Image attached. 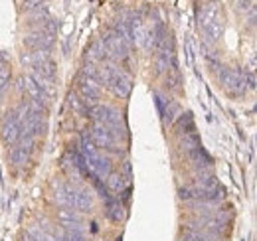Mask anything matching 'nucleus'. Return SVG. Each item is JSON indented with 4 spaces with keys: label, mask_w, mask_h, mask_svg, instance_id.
Returning <instances> with one entry per match:
<instances>
[{
    "label": "nucleus",
    "mask_w": 257,
    "mask_h": 241,
    "mask_svg": "<svg viewBox=\"0 0 257 241\" xmlns=\"http://www.w3.org/2000/svg\"><path fill=\"white\" fill-rule=\"evenodd\" d=\"M200 28L204 32V36L208 38V42H216L222 34V22H220V14H218V6L214 2L206 4L200 10Z\"/></svg>",
    "instance_id": "f257e3e1"
},
{
    "label": "nucleus",
    "mask_w": 257,
    "mask_h": 241,
    "mask_svg": "<svg viewBox=\"0 0 257 241\" xmlns=\"http://www.w3.org/2000/svg\"><path fill=\"white\" fill-rule=\"evenodd\" d=\"M89 135H91V141H93L95 147L105 149V151H109V152H115V154H121V151L117 149V141H115V137L111 135V131H109L103 123H93Z\"/></svg>",
    "instance_id": "f03ea898"
},
{
    "label": "nucleus",
    "mask_w": 257,
    "mask_h": 241,
    "mask_svg": "<svg viewBox=\"0 0 257 241\" xmlns=\"http://www.w3.org/2000/svg\"><path fill=\"white\" fill-rule=\"evenodd\" d=\"M18 87L20 91H26V95H28V99L36 103V105H40V107H48V103H50V95L46 93V91H42L36 83L32 81V77L30 75H22L20 77V81H18Z\"/></svg>",
    "instance_id": "7ed1b4c3"
},
{
    "label": "nucleus",
    "mask_w": 257,
    "mask_h": 241,
    "mask_svg": "<svg viewBox=\"0 0 257 241\" xmlns=\"http://www.w3.org/2000/svg\"><path fill=\"white\" fill-rule=\"evenodd\" d=\"M54 44H56V38H54V36H48L46 32H42V30H32L24 36V46H26L28 50H32V52H36V50L52 52Z\"/></svg>",
    "instance_id": "20e7f679"
},
{
    "label": "nucleus",
    "mask_w": 257,
    "mask_h": 241,
    "mask_svg": "<svg viewBox=\"0 0 257 241\" xmlns=\"http://www.w3.org/2000/svg\"><path fill=\"white\" fill-rule=\"evenodd\" d=\"M77 95L85 101V105H95L97 101L101 99V87L93 79L81 75L79 81H77Z\"/></svg>",
    "instance_id": "39448f33"
},
{
    "label": "nucleus",
    "mask_w": 257,
    "mask_h": 241,
    "mask_svg": "<svg viewBox=\"0 0 257 241\" xmlns=\"http://www.w3.org/2000/svg\"><path fill=\"white\" fill-rule=\"evenodd\" d=\"M20 135H22V131H20V123H18L16 115H14V111H12V113L4 119V123H2V139H4L6 145H16L18 139H20Z\"/></svg>",
    "instance_id": "423d86ee"
},
{
    "label": "nucleus",
    "mask_w": 257,
    "mask_h": 241,
    "mask_svg": "<svg viewBox=\"0 0 257 241\" xmlns=\"http://www.w3.org/2000/svg\"><path fill=\"white\" fill-rule=\"evenodd\" d=\"M155 99H157V109H159V113H161L162 120H164L166 125H172L174 119H176V111H178L176 103H174L172 99H164L159 91H155Z\"/></svg>",
    "instance_id": "0eeeda50"
},
{
    "label": "nucleus",
    "mask_w": 257,
    "mask_h": 241,
    "mask_svg": "<svg viewBox=\"0 0 257 241\" xmlns=\"http://www.w3.org/2000/svg\"><path fill=\"white\" fill-rule=\"evenodd\" d=\"M109 89H111L113 93H115V97L127 99L128 95H131V89H133V79L128 77L127 73L119 71V73H117V75L113 77V81H111Z\"/></svg>",
    "instance_id": "6e6552de"
},
{
    "label": "nucleus",
    "mask_w": 257,
    "mask_h": 241,
    "mask_svg": "<svg viewBox=\"0 0 257 241\" xmlns=\"http://www.w3.org/2000/svg\"><path fill=\"white\" fill-rule=\"evenodd\" d=\"M58 219H60V223H62L64 227H67V229H83V227H81L83 221H81L79 213L73 211V208H60Z\"/></svg>",
    "instance_id": "1a4fd4ad"
},
{
    "label": "nucleus",
    "mask_w": 257,
    "mask_h": 241,
    "mask_svg": "<svg viewBox=\"0 0 257 241\" xmlns=\"http://www.w3.org/2000/svg\"><path fill=\"white\" fill-rule=\"evenodd\" d=\"M93 208V194L87 188H75V196H73V210L89 211Z\"/></svg>",
    "instance_id": "9d476101"
},
{
    "label": "nucleus",
    "mask_w": 257,
    "mask_h": 241,
    "mask_svg": "<svg viewBox=\"0 0 257 241\" xmlns=\"http://www.w3.org/2000/svg\"><path fill=\"white\" fill-rule=\"evenodd\" d=\"M172 127H174V133H176V135H180V137L190 135V133H196L192 113H188V111H186V113H182L180 117H176L174 123H172Z\"/></svg>",
    "instance_id": "9b49d317"
},
{
    "label": "nucleus",
    "mask_w": 257,
    "mask_h": 241,
    "mask_svg": "<svg viewBox=\"0 0 257 241\" xmlns=\"http://www.w3.org/2000/svg\"><path fill=\"white\" fill-rule=\"evenodd\" d=\"M188 156H190V160H192L194 166L200 168V170H208V168L212 166V156L202 149V145L196 147V149H192V151L188 152Z\"/></svg>",
    "instance_id": "f8f14e48"
},
{
    "label": "nucleus",
    "mask_w": 257,
    "mask_h": 241,
    "mask_svg": "<svg viewBox=\"0 0 257 241\" xmlns=\"http://www.w3.org/2000/svg\"><path fill=\"white\" fill-rule=\"evenodd\" d=\"M105 213L111 221L115 223H121L125 219V206L121 204V200H115V198H109L107 200V208H105Z\"/></svg>",
    "instance_id": "ddd939ff"
},
{
    "label": "nucleus",
    "mask_w": 257,
    "mask_h": 241,
    "mask_svg": "<svg viewBox=\"0 0 257 241\" xmlns=\"http://www.w3.org/2000/svg\"><path fill=\"white\" fill-rule=\"evenodd\" d=\"M48 18H50V12L46 10V6H42V8L30 12V16H28V26H30L32 30H42Z\"/></svg>",
    "instance_id": "4468645a"
},
{
    "label": "nucleus",
    "mask_w": 257,
    "mask_h": 241,
    "mask_svg": "<svg viewBox=\"0 0 257 241\" xmlns=\"http://www.w3.org/2000/svg\"><path fill=\"white\" fill-rule=\"evenodd\" d=\"M105 188H107V192H121V190H125L127 188V182H125V176L121 174V172H111L107 178H105Z\"/></svg>",
    "instance_id": "2eb2a0df"
},
{
    "label": "nucleus",
    "mask_w": 257,
    "mask_h": 241,
    "mask_svg": "<svg viewBox=\"0 0 257 241\" xmlns=\"http://www.w3.org/2000/svg\"><path fill=\"white\" fill-rule=\"evenodd\" d=\"M166 89L172 93H182V75L178 67H170L166 75Z\"/></svg>",
    "instance_id": "dca6fc26"
},
{
    "label": "nucleus",
    "mask_w": 257,
    "mask_h": 241,
    "mask_svg": "<svg viewBox=\"0 0 257 241\" xmlns=\"http://www.w3.org/2000/svg\"><path fill=\"white\" fill-rule=\"evenodd\" d=\"M67 105H69L71 111H75L77 115H83V117H85V109H87V105H85V101H83L75 91H71V93L67 95Z\"/></svg>",
    "instance_id": "f3484780"
},
{
    "label": "nucleus",
    "mask_w": 257,
    "mask_h": 241,
    "mask_svg": "<svg viewBox=\"0 0 257 241\" xmlns=\"http://www.w3.org/2000/svg\"><path fill=\"white\" fill-rule=\"evenodd\" d=\"M54 202L60 206V208H71V202H69V196L65 192V184H58L56 190H54Z\"/></svg>",
    "instance_id": "a211bd4d"
},
{
    "label": "nucleus",
    "mask_w": 257,
    "mask_h": 241,
    "mask_svg": "<svg viewBox=\"0 0 257 241\" xmlns=\"http://www.w3.org/2000/svg\"><path fill=\"white\" fill-rule=\"evenodd\" d=\"M182 241H210L202 231H198V229H192V227H188V225H184L182 227Z\"/></svg>",
    "instance_id": "6ab92c4d"
},
{
    "label": "nucleus",
    "mask_w": 257,
    "mask_h": 241,
    "mask_svg": "<svg viewBox=\"0 0 257 241\" xmlns=\"http://www.w3.org/2000/svg\"><path fill=\"white\" fill-rule=\"evenodd\" d=\"M180 147H182V149H184L186 152H190L192 149L200 147V137H198V133L184 135V137H182V141H180Z\"/></svg>",
    "instance_id": "aec40b11"
},
{
    "label": "nucleus",
    "mask_w": 257,
    "mask_h": 241,
    "mask_svg": "<svg viewBox=\"0 0 257 241\" xmlns=\"http://www.w3.org/2000/svg\"><path fill=\"white\" fill-rule=\"evenodd\" d=\"M28 152H24L22 149H18V147H14L12 151H10V160L16 164V166H24L26 162H28Z\"/></svg>",
    "instance_id": "412c9836"
},
{
    "label": "nucleus",
    "mask_w": 257,
    "mask_h": 241,
    "mask_svg": "<svg viewBox=\"0 0 257 241\" xmlns=\"http://www.w3.org/2000/svg\"><path fill=\"white\" fill-rule=\"evenodd\" d=\"M178 198L182 200V202H188V204H192L198 200V196H196V190H194V186H186V188H180L178 190Z\"/></svg>",
    "instance_id": "4be33fe9"
},
{
    "label": "nucleus",
    "mask_w": 257,
    "mask_h": 241,
    "mask_svg": "<svg viewBox=\"0 0 257 241\" xmlns=\"http://www.w3.org/2000/svg\"><path fill=\"white\" fill-rule=\"evenodd\" d=\"M62 239L64 241H85V235H83V229H67V227H65Z\"/></svg>",
    "instance_id": "5701e85b"
},
{
    "label": "nucleus",
    "mask_w": 257,
    "mask_h": 241,
    "mask_svg": "<svg viewBox=\"0 0 257 241\" xmlns=\"http://www.w3.org/2000/svg\"><path fill=\"white\" fill-rule=\"evenodd\" d=\"M42 32H46L48 36H54V38H56V36H58V32H60V24H58V20L50 16V18L46 20V24H44Z\"/></svg>",
    "instance_id": "b1692460"
},
{
    "label": "nucleus",
    "mask_w": 257,
    "mask_h": 241,
    "mask_svg": "<svg viewBox=\"0 0 257 241\" xmlns=\"http://www.w3.org/2000/svg\"><path fill=\"white\" fill-rule=\"evenodd\" d=\"M44 2H46V0H24V2H22V10H24V12H34V10L42 8Z\"/></svg>",
    "instance_id": "393cba45"
},
{
    "label": "nucleus",
    "mask_w": 257,
    "mask_h": 241,
    "mask_svg": "<svg viewBox=\"0 0 257 241\" xmlns=\"http://www.w3.org/2000/svg\"><path fill=\"white\" fill-rule=\"evenodd\" d=\"M206 61H208V65L212 67V71H214V73H218V69L222 67V63H220L218 56H216L214 52H208V54H206Z\"/></svg>",
    "instance_id": "a878e982"
},
{
    "label": "nucleus",
    "mask_w": 257,
    "mask_h": 241,
    "mask_svg": "<svg viewBox=\"0 0 257 241\" xmlns=\"http://www.w3.org/2000/svg\"><path fill=\"white\" fill-rule=\"evenodd\" d=\"M0 81H10V67L0 65Z\"/></svg>",
    "instance_id": "bb28decb"
},
{
    "label": "nucleus",
    "mask_w": 257,
    "mask_h": 241,
    "mask_svg": "<svg viewBox=\"0 0 257 241\" xmlns=\"http://www.w3.org/2000/svg\"><path fill=\"white\" fill-rule=\"evenodd\" d=\"M237 8L239 10H247V8L251 10L253 6H251V0H237Z\"/></svg>",
    "instance_id": "cd10ccee"
},
{
    "label": "nucleus",
    "mask_w": 257,
    "mask_h": 241,
    "mask_svg": "<svg viewBox=\"0 0 257 241\" xmlns=\"http://www.w3.org/2000/svg\"><path fill=\"white\" fill-rule=\"evenodd\" d=\"M131 172H133V166H131V162H125V164H123V172H121V174H123V176H125V178H131Z\"/></svg>",
    "instance_id": "c85d7f7f"
},
{
    "label": "nucleus",
    "mask_w": 257,
    "mask_h": 241,
    "mask_svg": "<svg viewBox=\"0 0 257 241\" xmlns=\"http://www.w3.org/2000/svg\"><path fill=\"white\" fill-rule=\"evenodd\" d=\"M8 83H10V81H0V97H2V93L6 91V87H8Z\"/></svg>",
    "instance_id": "c756f323"
}]
</instances>
